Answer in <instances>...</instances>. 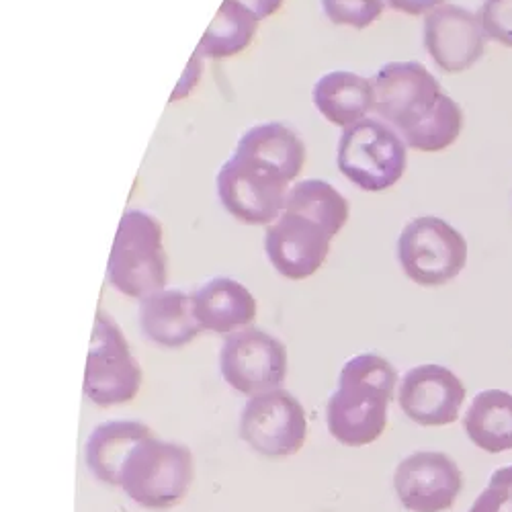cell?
Wrapping results in <instances>:
<instances>
[{"label":"cell","instance_id":"cell-1","mask_svg":"<svg viewBox=\"0 0 512 512\" xmlns=\"http://www.w3.org/2000/svg\"><path fill=\"white\" fill-rule=\"evenodd\" d=\"M375 117L402 136L408 148L441 152L463 130V111L443 93L441 82L420 62H388L373 76Z\"/></svg>","mask_w":512,"mask_h":512},{"label":"cell","instance_id":"cell-2","mask_svg":"<svg viewBox=\"0 0 512 512\" xmlns=\"http://www.w3.org/2000/svg\"><path fill=\"white\" fill-rule=\"evenodd\" d=\"M396 383L398 371L386 357L363 353L349 359L326 406L330 435L347 447L375 443L386 433Z\"/></svg>","mask_w":512,"mask_h":512},{"label":"cell","instance_id":"cell-3","mask_svg":"<svg viewBox=\"0 0 512 512\" xmlns=\"http://www.w3.org/2000/svg\"><path fill=\"white\" fill-rule=\"evenodd\" d=\"M166 279L168 256L160 220L144 209H127L119 220L107 261L109 285L142 302L166 289Z\"/></svg>","mask_w":512,"mask_h":512},{"label":"cell","instance_id":"cell-4","mask_svg":"<svg viewBox=\"0 0 512 512\" xmlns=\"http://www.w3.org/2000/svg\"><path fill=\"white\" fill-rule=\"evenodd\" d=\"M402 136L379 117H367L343 130L336 166L349 183L367 193L392 189L406 173L408 152Z\"/></svg>","mask_w":512,"mask_h":512},{"label":"cell","instance_id":"cell-5","mask_svg":"<svg viewBox=\"0 0 512 512\" xmlns=\"http://www.w3.org/2000/svg\"><path fill=\"white\" fill-rule=\"evenodd\" d=\"M195 476L193 453L185 445L144 439L125 459L119 488L136 504L150 510L177 506L189 492Z\"/></svg>","mask_w":512,"mask_h":512},{"label":"cell","instance_id":"cell-6","mask_svg":"<svg viewBox=\"0 0 512 512\" xmlns=\"http://www.w3.org/2000/svg\"><path fill=\"white\" fill-rule=\"evenodd\" d=\"M289 189L283 170L242 152H232L216 175L220 203L246 226H271L285 209Z\"/></svg>","mask_w":512,"mask_h":512},{"label":"cell","instance_id":"cell-7","mask_svg":"<svg viewBox=\"0 0 512 512\" xmlns=\"http://www.w3.org/2000/svg\"><path fill=\"white\" fill-rule=\"evenodd\" d=\"M142 379V367L121 328L107 312L99 310L84 369V396L103 408L130 404L142 390Z\"/></svg>","mask_w":512,"mask_h":512},{"label":"cell","instance_id":"cell-8","mask_svg":"<svg viewBox=\"0 0 512 512\" xmlns=\"http://www.w3.org/2000/svg\"><path fill=\"white\" fill-rule=\"evenodd\" d=\"M396 256L410 281L422 287H441L465 269L467 242L445 220L422 216L410 220L400 232Z\"/></svg>","mask_w":512,"mask_h":512},{"label":"cell","instance_id":"cell-9","mask_svg":"<svg viewBox=\"0 0 512 512\" xmlns=\"http://www.w3.org/2000/svg\"><path fill=\"white\" fill-rule=\"evenodd\" d=\"M287 349L271 332L248 326L226 336L220 371L228 386L244 396L279 390L287 377Z\"/></svg>","mask_w":512,"mask_h":512},{"label":"cell","instance_id":"cell-10","mask_svg":"<svg viewBox=\"0 0 512 512\" xmlns=\"http://www.w3.org/2000/svg\"><path fill=\"white\" fill-rule=\"evenodd\" d=\"M240 439L265 457L295 455L308 439L302 402L281 388L252 396L240 416Z\"/></svg>","mask_w":512,"mask_h":512},{"label":"cell","instance_id":"cell-11","mask_svg":"<svg viewBox=\"0 0 512 512\" xmlns=\"http://www.w3.org/2000/svg\"><path fill=\"white\" fill-rule=\"evenodd\" d=\"M332 236L302 213L283 209L267 226L265 254L271 267L289 281H304L316 275L330 252Z\"/></svg>","mask_w":512,"mask_h":512},{"label":"cell","instance_id":"cell-12","mask_svg":"<svg viewBox=\"0 0 512 512\" xmlns=\"http://www.w3.org/2000/svg\"><path fill=\"white\" fill-rule=\"evenodd\" d=\"M394 488L410 512H445L453 508L463 476L447 453L416 451L396 467Z\"/></svg>","mask_w":512,"mask_h":512},{"label":"cell","instance_id":"cell-13","mask_svg":"<svg viewBox=\"0 0 512 512\" xmlns=\"http://www.w3.org/2000/svg\"><path fill=\"white\" fill-rule=\"evenodd\" d=\"M424 48L447 74L472 68L484 54L488 35L478 15L459 5H443L424 17Z\"/></svg>","mask_w":512,"mask_h":512},{"label":"cell","instance_id":"cell-14","mask_svg":"<svg viewBox=\"0 0 512 512\" xmlns=\"http://www.w3.org/2000/svg\"><path fill=\"white\" fill-rule=\"evenodd\" d=\"M465 400L461 379L443 365H418L402 383L398 404L420 426H447L459 418Z\"/></svg>","mask_w":512,"mask_h":512},{"label":"cell","instance_id":"cell-15","mask_svg":"<svg viewBox=\"0 0 512 512\" xmlns=\"http://www.w3.org/2000/svg\"><path fill=\"white\" fill-rule=\"evenodd\" d=\"M138 322L150 343L162 349H183L203 330L193 308V295L162 289L140 302Z\"/></svg>","mask_w":512,"mask_h":512},{"label":"cell","instance_id":"cell-16","mask_svg":"<svg viewBox=\"0 0 512 512\" xmlns=\"http://www.w3.org/2000/svg\"><path fill=\"white\" fill-rule=\"evenodd\" d=\"M193 308L203 330L226 336L248 328L259 312L248 287L230 277H211L201 283L193 293Z\"/></svg>","mask_w":512,"mask_h":512},{"label":"cell","instance_id":"cell-17","mask_svg":"<svg viewBox=\"0 0 512 512\" xmlns=\"http://www.w3.org/2000/svg\"><path fill=\"white\" fill-rule=\"evenodd\" d=\"M312 101L328 123L347 130L375 113L373 80L351 70L326 72L314 82Z\"/></svg>","mask_w":512,"mask_h":512},{"label":"cell","instance_id":"cell-18","mask_svg":"<svg viewBox=\"0 0 512 512\" xmlns=\"http://www.w3.org/2000/svg\"><path fill=\"white\" fill-rule=\"evenodd\" d=\"M154 431L140 420H107L95 426L84 447L89 472L103 484L119 486L125 459Z\"/></svg>","mask_w":512,"mask_h":512},{"label":"cell","instance_id":"cell-19","mask_svg":"<svg viewBox=\"0 0 512 512\" xmlns=\"http://www.w3.org/2000/svg\"><path fill=\"white\" fill-rule=\"evenodd\" d=\"M234 152L271 162L293 183L306 164V144L293 127L281 121L252 125L240 136Z\"/></svg>","mask_w":512,"mask_h":512},{"label":"cell","instance_id":"cell-20","mask_svg":"<svg viewBox=\"0 0 512 512\" xmlns=\"http://www.w3.org/2000/svg\"><path fill=\"white\" fill-rule=\"evenodd\" d=\"M463 429L476 447L488 453L512 449V394L480 392L463 416Z\"/></svg>","mask_w":512,"mask_h":512},{"label":"cell","instance_id":"cell-21","mask_svg":"<svg viewBox=\"0 0 512 512\" xmlns=\"http://www.w3.org/2000/svg\"><path fill=\"white\" fill-rule=\"evenodd\" d=\"M259 23L261 21L236 0H224L195 52L207 60L238 56L252 44L256 31H259Z\"/></svg>","mask_w":512,"mask_h":512},{"label":"cell","instance_id":"cell-22","mask_svg":"<svg viewBox=\"0 0 512 512\" xmlns=\"http://www.w3.org/2000/svg\"><path fill=\"white\" fill-rule=\"evenodd\" d=\"M285 209L318 222L332 238L347 226L351 216L347 197L322 179H304L291 185Z\"/></svg>","mask_w":512,"mask_h":512},{"label":"cell","instance_id":"cell-23","mask_svg":"<svg viewBox=\"0 0 512 512\" xmlns=\"http://www.w3.org/2000/svg\"><path fill=\"white\" fill-rule=\"evenodd\" d=\"M320 5L332 25L361 31L379 21L386 0H320Z\"/></svg>","mask_w":512,"mask_h":512},{"label":"cell","instance_id":"cell-24","mask_svg":"<svg viewBox=\"0 0 512 512\" xmlns=\"http://www.w3.org/2000/svg\"><path fill=\"white\" fill-rule=\"evenodd\" d=\"M469 512H512V465L496 469Z\"/></svg>","mask_w":512,"mask_h":512},{"label":"cell","instance_id":"cell-25","mask_svg":"<svg viewBox=\"0 0 512 512\" xmlns=\"http://www.w3.org/2000/svg\"><path fill=\"white\" fill-rule=\"evenodd\" d=\"M478 19L490 39L512 48V0H484Z\"/></svg>","mask_w":512,"mask_h":512},{"label":"cell","instance_id":"cell-26","mask_svg":"<svg viewBox=\"0 0 512 512\" xmlns=\"http://www.w3.org/2000/svg\"><path fill=\"white\" fill-rule=\"evenodd\" d=\"M201 60H203V58L195 52L193 58L189 60V64H187V68H185L181 80L177 82V87H175L173 95H170V103L181 101V99L189 97V95L195 91L197 82H199V78H201Z\"/></svg>","mask_w":512,"mask_h":512},{"label":"cell","instance_id":"cell-27","mask_svg":"<svg viewBox=\"0 0 512 512\" xmlns=\"http://www.w3.org/2000/svg\"><path fill=\"white\" fill-rule=\"evenodd\" d=\"M445 0H386V5L396 11V13H404L410 17H418V15H429L431 11L443 7Z\"/></svg>","mask_w":512,"mask_h":512},{"label":"cell","instance_id":"cell-28","mask_svg":"<svg viewBox=\"0 0 512 512\" xmlns=\"http://www.w3.org/2000/svg\"><path fill=\"white\" fill-rule=\"evenodd\" d=\"M236 3L248 9L259 21H265L283 7L285 0H236Z\"/></svg>","mask_w":512,"mask_h":512}]
</instances>
